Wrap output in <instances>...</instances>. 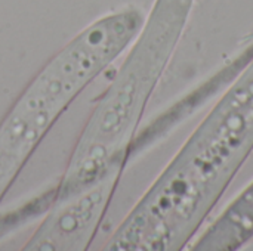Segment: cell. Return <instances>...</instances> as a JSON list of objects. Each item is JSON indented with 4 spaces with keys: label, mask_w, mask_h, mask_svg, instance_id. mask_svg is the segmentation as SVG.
Instances as JSON below:
<instances>
[{
    "label": "cell",
    "mask_w": 253,
    "mask_h": 251,
    "mask_svg": "<svg viewBox=\"0 0 253 251\" xmlns=\"http://www.w3.org/2000/svg\"><path fill=\"white\" fill-rule=\"evenodd\" d=\"M71 200V198H70ZM73 206L64 207L34 238L37 250H71L82 249L98 222L105 200V185H98L86 195H74Z\"/></svg>",
    "instance_id": "obj_2"
},
{
    "label": "cell",
    "mask_w": 253,
    "mask_h": 251,
    "mask_svg": "<svg viewBox=\"0 0 253 251\" xmlns=\"http://www.w3.org/2000/svg\"><path fill=\"white\" fill-rule=\"evenodd\" d=\"M138 25L130 10L96 21L28 86L0 126V198L56 117L122 52Z\"/></svg>",
    "instance_id": "obj_1"
}]
</instances>
